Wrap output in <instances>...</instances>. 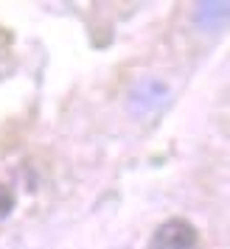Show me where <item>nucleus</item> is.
<instances>
[{
  "label": "nucleus",
  "instance_id": "nucleus-1",
  "mask_svg": "<svg viewBox=\"0 0 230 249\" xmlns=\"http://www.w3.org/2000/svg\"><path fill=\"white\" fill-rule=\"evenodd\" d=\"M196 227L185 218H166L149 238V249H194Z\"/></svg>",
  "mask_w": 230,
  "mask_h": 249
},
{
  "label": "nucleus",
  "instance_id": "nucleus-2",
  "mask_svg": "<svg viewBox=\"0 0 230 249\" xmlns=\"http://www.w3.org/2000/svg\"><path fill=\"white\" fill-rule=\"evenodd\" d=\"M169 98V87L157 79H143L135 84V90L129 92V107L138 115H149Z\"/></svg>",
  "mask_w": 230,
  "mask_h": 249
},
{
  "label": "nucleus",
  "instance_id": "nucleus-3",
  "mask_svg": "<svg viewBox=\"0 0 230 249\" xmlns=\"http://www.w3.org/2000/svg\"><path fill=\"white\" fill-rule=\"evenodd\" d=\"M194 23L202 31H222L230 23V3H196Z\"/></svg>",
  "mask_w": 230,
  "mask_h": 249
},
{
  "label": "nucleus",
  "instance_id": "nucleus-4",
  "mask_svg": "<svg viewBox=\"0 0 230 249\" xmlns=\"http://www.w3.org/2000/svg\"><path fill=\"white\" fill-rule=\"evenodd\" d=\"M12 210H14V193H12L9 185H3V182H0V221L12 213Z\"/></svg>",
  "mask_w": 230,
  "mask_h": 249
}]
</instances>
